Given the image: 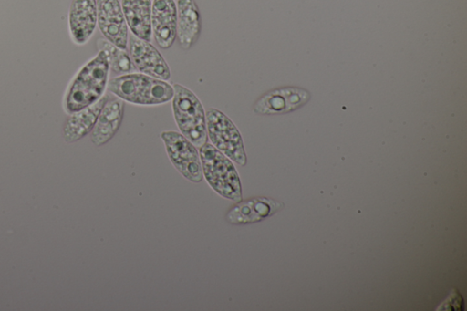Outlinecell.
I'll use <instances>...</instances> for the list:
<instances>
[{
	"mask_svg": "<svg viewBox=\"0 0 467 311\" xmlns=\"http://www.w3.org/2000/svg\"><path fill=\"white\" fill-rule=\"evenodd\" d=\"M124 114V101L119 98H109L99 112L90 139L94 145L102 146L119 130Z\"/></svg>",
	"mask_w": 467,
	"mask_h": 311,
	"instance_id": "14",
	"label": "cell"
},
{
	"mask_svg": "<svg viewBox=\"0 0 467 311\" xmlns=\"http://www.w3.org/2000/svg\"><path fill=\"white\" fill-rule=\"evenodd\" d=\"M284 204L268 197H254L235 202L225 214V220L233 225L260 222L282 209Z\"/></svg>",
	"mask_w": 467,
	"mask_h": 311,
	"instance_id": "10",
	"label": "cell"
},
{
	"mask_svg": "<svg viewBox=\"0 0 467 311\" xmlns=\"http://www.w3.org/2000/svg\"><path fill=\"white\" fill-rule=\"evenodd\" d=\"M97 25L104 38L121 49L128 47V25L119 0H96Z\"/></svg>",
	"mask_w": 467,
	"mask_h": 311,
	"instance_id": "9",
	"label": "cell"
},
{
	"mask_svg": "<svg viewBox=\"0 0 467 311\" xmlns=\"http://www.w3.org/2000/svg\"><path fill=\"white\" fill-rule=\"evenodd\" d=\"M177 7L176 38L183 49L191 48L198 40L202 20L194 0H175Z\"/></svg>",
	"mask_w": 467,
	"mask_h": 311,
	"instance_id": "13",
	"label": "cell"
},
{
	"mask_svg": "<svg viewBox=\"0 0 467 311\" xmlns=\"http://www.w3.org/2000/svg\"><path fill=\"white\" fill-rule=\"evenodd\" d=\"M109 96L104 94L95 103L72 114L63 127V137L67 142H75L91 132L98 119L100 110Z\"/></svg>",
	"mask_w": 467,
	"mask_h": 311,
	"instance_id": "15",
	"label": "cell"
},
{
	"mask_svg": "<svg viewBox=\"0 0 467 311\" xmlns=\"http://www.w3.org/2000/svg\"><path fill=\"white\" fill-rule=\"evenodd\" d=\"M107 89L124 102L140 106L161 105L173 96V87L168 81L140 72L109 79Z\"/></svg>",
	"mask_w": 467,
	"mask_h": 311,
	"instance_id": "2",
	"label": "cell"
},
{
	"mask_svg": "<svg viewBox=\"0 0 467 311\" xmlns=\"http://www.w3.org/2000/svg\"><path fill=\"white\" fill-rule=\"evenodd\" d=\"M151 0H121L128 27L135 36L150 41L151 32Z\"/></svg>",
	"mask_w": 467,
	"mask_h": 311,
	"instance_id": "16",
	"label": "cell"
},
{
	"mask_svg": "<svg viewBox=\"0 0 467 311\" xmlns=\"http://www.w3.org/2000/svg\"><path fill=\"white\" fill-rule=\"evenodd\" d=\"M171 106L180 132L197 148L207 142L206 114L198 97L190 88L172 84Z\"/></svg>",
	"mask_w": 467,
	"mask_h": 311,
	"instance_id": "4",
	"label": "cell"
},
{
	"mask_svg": "<svg viewBox=\"0 0 467 311\" xmlns=\"http://www.w3.org/2000/svg\"><path fill=\"white\" fill-rule=\"evenodd\" d=\"M109 71L105 53L98 51L70 82L64 99L67 113L72 114L98 101L105 94Z\"/></svg>",
	"mask_w": 467,
	"mask_h": 311,
	"instance_id": "1",
	"label": "cell"
},
{
	"mask_svg": "<svg viewBox=\"0 0 467 311\" xmlns=\"http://www.w3.org/2000/svg\"><path fill=\"white\" fill-rule=\"evenodd\" d=\"M161 139L175 169L188 181L201 182L203 175L197 147L181 132L174 130L162 131Z\"/></svg>",
	"mask_w": 467,
	"mask_h": 311,
	"instance_id": "6",
	"label": "cell"
},
{
	"mask_svg": "<svg viewBox=\"0 0 467 311\" xmlns=\"http://www.w3.org/2000/svg\"><path fill=\"white\" fill-rule=\"evenodd\" d=\"M96 0H72L68 13V29L72 41L86 44L97 26Z\"/></svg>",
	"mask_w": 467,
	"mask_h": 311,
	"instance_id": "12",
	"label": "cell"
},
{
	"mask_svg": "<svg viewBox=\"0 0 467 311\" xmlns=\"http://www.w3.org/2000/svg\"><path fill=\"white\" fill-rule=\"evenodd\" d=\"M206 114L207 138L211 144L234 163L244 166L246 152L241 133L234 123L223 111L210 108Z\"/></svg>",
	"mask_w": 467,
	"mask_h": 311,
	"instance_id": "5",
	"label": "cell"
},
{
	"mask_svg": "<svg viewBox=\"0 0 467 311\" xmlns=\"http://www.w3.org/2000/svg\"><path fill=\"white\" fill-rule=\"evenodd\" d=\"M309 99L310 93L304 88H279L263 94L254 102L253 109L260 115L285 114L299 109Z\"/></svg>",
	"mask_w": 467,
	"mask_h": 311,
	"instance_id": "8",
	"label": "cell"
},
{
	"mask_svg": "<svg viewBox=\"0 0 467 311\" xmlns=\"http://www.w3.org/2000/svg\"><path fill=\"white\" fill-rule=\"evenodd\" d=\"M202 175L221 197L233 202L242 200V185L234 161L211 143L199 148Z\"/></svg>",
	"mask_w": 467,
	"mask_h": 311,
	"instance_id": "3",
	"label": "cell"
},
{
	"mask_svg": "<svg viewBox=\"0 0 467 311\" xmlns=\"http://www.w3.org/2000/svg\"><path fill=\"white\" fill-rule=\"evenodd\" d=\"M96 44L98 50L105 53L109 69L112 72L121 75L134 70L130 55L126 49L118 47L106 38H99Z\"/></svg>",
	"mask_w": 467,
	"mask_h": 311,
	"instance_id": "17",
	"label": "cell"
},
{
	"mask_svg": "<svg viewBox=\"0 0 467 311\" xmlns=\"http://www.w3.org/2000/svg\"><path fill=\"white\" fill-rule=\"evenodd\" d=\"M151 32L157 45L163 49L176 39L177 7L175 0H152Z\"/></svg>",
	"mask_w": 467,
	"mask_h": 311,
	"instance_id": "11",
	"label": "cell"
},
{
	"mask_svg": "<svg viewBox=\"0 0 467 311\" xmlns=\"http://www.w3.org/2000/svg\"><path fill=\"white\" fill-rule=\"evenodd\" d=\"M129 55L134 69L140 73L168 81L171 70L160 51L150 43L134 35L129 38Z\"/></svg>",
	"mask_w": 467,
	"mask_h": 311,
	"instance_id": "7",
	"label": "cell"
}]
</instances>
